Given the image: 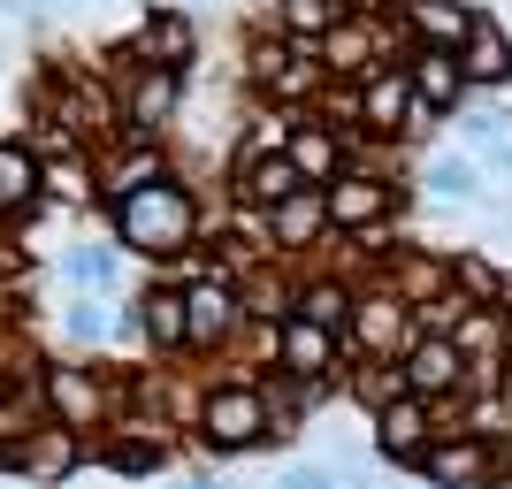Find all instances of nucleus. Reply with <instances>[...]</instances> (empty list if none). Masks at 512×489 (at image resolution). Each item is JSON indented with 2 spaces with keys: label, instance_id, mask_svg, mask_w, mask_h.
I'll return each mask as SVG.
<instances>
[{
  "label": "nucleus",
  "instance_id": "nucleus-17",
  "mask_svg": "<svg viewBox=\"0 0 512 489\" xmlns=\"http://www.w3.org/2000/svg\"><path fill=\"white\" fill-rule=\"evenodd\" d=\"M390 16L406 31V46H467L474 16H482V0H390Z\"/></svg>",
  "mask_w": 512,
  "mask_h": 489
},
{
  "label": "nucleus",
  "instance_id": "nucleus-5",
  "mask_svg": "<svg viewBox=\"0 0 512 489\" xmlns=\"http://www.w3.org/2000/svg\"><path fill=\"white\" fill-rule=\"evenodd\" d=\"M329 199V237H360V230H398L413 214V184L383 161H352L337 184H321Z\"/></svg>",
  "mask_w": 512,
  "mask_h": 489
},
{
  "label": "nucleus",
  "instance_id": "nucleus-24",
  "mask_svg": "<svg viewBox=\"0 0 512 489\" xmlns=\"http://www.w3.org/2000/svg\"><path fill=\"white\" fill-rule=\"evenodd\" d=\"M344 398L360 413H383L390 398H406V375H398V360H344Z\"/></svg>",
  "mask_w": 512,
  "mask_h": 489
},
{
  "label": "nucleus",
  "instance_id": "nucleus-9",
  "mask_svg": "<svg viewBox=\"0 0 512 489\" xmlns=\"http://www.w3.org/2000/svg\"><path fill=\"white\" fill-rule=\"evenodd\" d=\"M123 337L146 344V360H153V367L192 360V329H184V276H161V268H153L146 291L123 306Z\"/></svg>",
  "mask_w": 512,
  "mask_h": 489
},
{
  "label": "nucleus",
  "instance_id": "nucleus-12",
  "mask_svg": "<svg viewBox=\"0 0 512 489\" xmlns=\"http://www.w3.org/2000/svg\"><path fill=\"white\" fill-rule=\"evenodd\" d=\"M46 153L31 146V130H8L0 138V222L23 230V222H39L46 214Z\"/></svg>",
  "mask_w": 512,
  "mask_h": 489
},
{
  "label": "nucleus",
  "instance_id": "nucleus-2",
  "mask_svg": "<svg viewBox=\"0 0 512 489\" xmlns=\"http://www.w3.org/2000/svg\"><path fill=\"white\" fill-rule=\"evenodd\" d=\"M237 375H207L199 383V405H192V444L207 451L214 467L222 459H253V451H276V413H268V367L253 360H230Z\"/></svg>",
  "mask_w": 512,
  "mask_h": 489
},
{
  "label": "nucleus",
  "instance_id": "nucleus-18",
  "mask_svg": "<svg viewBox=\"0 0 512 489\" xmlns=\"http://www.w3.org/2000/svg\"><path fill=\"white\" fill-rule=\"evenodd\" d=\"M459 62H467V85L474 92H512V31H505V16H474V31H467V46H459Z\"/></svg>",
  "mask_w": 512,
  "mask_h": 489
},
{
  "label": "nucleus",
  "instance_id": "nucleus-6",
  "mask_svg": "<svg viewBox=\"0 0 512 489\" xmlns=\"http://www.w3.org/2000/svg\"><path fill=\"white\" fill-rule=\"evenodd\" d=\"M107 85H115V115H123V130H115V146H161L176 123V107H184V69L169 62H115L107 69Z\"/></svg>",
  "mask_w": 512,
  "mask_h": 489
},
{
  "label": "nucleus",
  "instance_id": "nucleus-11",
  "mask_svg": "<svg viewBox=\"0 0 512 489\" xmlns=\"http://www.w3.org/2000/svg\"><path fill=\"white\" fill-rule=\"evenodd\" d=\"M413 138V77L406 62H383L360 77V146H398Z\"/></svg>",
  "mask_w": 512,
  "mask_h": 489
},
{
  "label": "nucleus",
  "instance_id": "nucleus-32",
  "mask_svg": "<svg viewBox=\"0 0 512 489\" xmlns=\"http://www.w3.org/2000/svg\"><path fill=\"white\" fill-rule=\"evenodd\" d=\"M176 489H230V482H222V474L207 467V474H192V482H176Z\"/></svg>",
  "mask_w": 512,
  "mask_h": 489
},
{
  "label": "nucleus",
  "instance_id": "nucleus-28",
  "mask_svg": "<svg viewBox=\"0 0 512 489\" xmlns=\"http://www.w3.org/2000/svg\"><path fill=\"white\" fill-rule=\"evenodd\" d=\"M451 276H459V298H467V306H497V276H505V268H497L490 253L451 245Z\"/></svg>",
  "mask_w": 512,
  "mask_h": 489
},
{
  "label": "nucleus",
  "instance_id": "nucleus-13",
  "mask_svg": "<svg viewBox=\"0 0 512 489\" xmlns=\"http://www.w3.org/2000/svg\"><path fill=\"white\" fill-rule=\"evenodd\" d=\"M260 245H268V260H314L321 245H329V199L306 184V192H291L283 207L260 214Z\"/></svg>",
  "mask_w": 512,
  "mask_h": 489
},
{
  "label": "nucleus",
  "instance_id": "nucleus-23",
  "mask_svg": "<svg viewBox=\"0 0 512 489\" xmlns=\"http://www.w3.org/2000/svg\"><path fill=\"white\" fill-rule=\"evenodd\" d=\"M344 16H352V0H268V31H283L299 46H321Z\"/></svg>",
  "mask_w": 512,
  "mask_h": 489
},
{
  "label": "nucleus",
  "instance_id": "nucleus-14",
  "mask_svg": "<svg viewBox=\"0 0 512 489\" xmlns=\"http://www.w3.org/2000/svg\"><path fill=\"white\" fill-rule=\"evenodd\" d=\"M169 459H176V436L146 421H115L107 436H92V467H115L123 482H153V474H169Z\"/></svg>",
  "mask_w": 512,
  "mask_h": 489
},
{
  "label": "nucleus",
  "instance_id": "nucleus-25",
  "mask_svg": "<svg viewBox=\"0 0 512 489\" xmlns=\"http://www.w3.org/2000/svg\"><path fill=\"white\" fill-rule=\"evenodd\" d=\"M451 344L467 352V367H474V360H505L512 321L497 314V306H467V314H459V329H451Z\"/></svg>",
  "mask_w": 512,
  "mask_h": 489
},
{
  "label": "nucleus",
  "instance_id": "nucleus-34",
  "mask_svg": "<svg viewBox=\"0 0 512 489\" xmlns=\"http://www.w3.org/2000/svg\"><path fill=\"white\" fill-rule=\"evenodd\" d=\"M8 237H16V230H8V222H0V245H8Z\"/></svg>",
  "mask_w": 512,
  "mask_h": 489
},
{
  "label": "nucleus",
  "instance_id": "nucleus-19",
  "mask_svg": "<svg viewBox=\"0 0 512 489\" xmlns=\"http://www.w3.org/2000/svg\"><path fill=\"white\" fill-rule=\"evenodd\" d=\"M283 153L299 161V176H306V184H314V192H321V184H337V176L352 169V138H337V130L321 123L314 107H306V115H299V130H291V146H283Z\"/></svg>",
  "mask_w": 512,
  "mask_h": 489
},
{
  "label": "nucleus",
  "instance_id": "nucleus-31",
  "mask_svg": "<svg viewBox=\"0 0 512 489\" xmlns=\"http://www.w3.org/2000/svg\"><path fill=\"white\" fill-rule=\"evenodd\" d=\"M497 314L512 321V268H505V276H497Z\"/></svg>",
  "mask_w": 512,
  "mask_h": 489
},
{
  "label": "nucleus",
  "instance_id": "nucleus-21",
  "mask_svg": "<svg viewBox=\"0 0 512 489\" xmlns=\"http://www.w3.org/2000/svg\"><path fill=\"white\" fill-rule=\"evenodd\" d=\"M138 54L146 62H169V69H192L199 62V23L184 8H146L138 16Z\"/></svg>",
  "mask_w": 512,
  "mask_h": 489
},
{
  "label": "nucleus",
  "instance_id": "nucleus-29",
  "mask_svg": "<svg viewBox=\"0 0 512 489\" xmlns=\"http://www.w3.org/2000/svg\"><path fill=\"white\" fill-rule=\"evenodd\" d=\"M69 337H77V344H100L107 337V306H100V298L77 291V306H69Z\"/></svg>",
  "mask_w": 512,
  "mask_h": 489
},
{
  "label": "nucleus",
  "instance_id": "nucleus-16",
  "mask_svg": "<svg viewBox=\"0 0 512 489\" xmlns=\"http://www.w3.org/2000/svg\"><path fill=\"white\" fill-rule=\"evenodd\" d=\"M291 192H306V176H299V161L291 153H260V161H230V207L237 214H268V207H283Z\"/></svg>",
  "mask_w": 512,
  "mask_h": 489
},
{
  "label": "nucleus",
  "instance_id": "nucleus-20",
  "mask_svg": "<svg viewBox=\"0 0 512 489\" xmlns=\"http://www.w3.org/2000/svg\"><path fill=\"white\" fill-rule=\"evenodd\" d=\"M352 291H360V283L344 276V268H329V260H321V268H306V276H299V291H291V314L344 337V321H352Z\"/></svg>",
  "mask_w": 512,
  "mask_h": 489
},
{
  "label": "nucleus",
  "instance_id": "nucleus-15",
  "mask_svg": "<svg viewBox=\"0 0 512 489\" xmlns=\"http://www.w3.org/2000/svg\"><path fill=\"white\" fill-rule=\"evenodd\" d=\"M383 283L406 298L413 314H421V306H436V298H451V291H459V276H451V245H390Z\"/></svg>",
  "mask_w": 512,
  "mask_h": 489
},
{
  "label": "nucleus",
  "instance_id": "nucleus-8",
  "mask_svg": "<svg viewBox=\"0 0 512 489\" xmlns=\"http://www.w3.org/2000/svg\"><path fill=\"white\" fill-rule=\"evenodd\" d=\"M85 467H92V436H77V428H62V421H39V428H23V436L0 444V474H16V482H31V489H62Z\"/></svg>",
  "mask_w": 512,
  "mask_h": 489
},
{
  "label": "nucleus",
  "instance_id": "nucleus-26",
  "mask_svg": "<svg viewBox=\"0 0 512 489\" xmlns=\"http://www.w3.org/2000/svg\"><path fill=\"white\" fill-rule=\"evenodd\" d=\"M115 268H123V245H92V237H85V245H69V253H62V276L77 283L85 298L115 291Z\"/></svg>",
  "mask_w": 512,
  "mask_h": 489
},
{
  "label": "nucleus",
  "instance_id": "nucleus-30",
  "mask_svg": "<svg viewBox=\"0 0 512 489\" xmlns=\"http://www.w3.org/2000/svg\"><path fill=\"white\" fill-rule=\"evenodd\" d=\"M276 489H344V474H329V467H283Z\"/></svg>",
  "mask_w": 512,
  "mask_h": 489
},
{
  "label": "nucleus",
  "instance_id": "nucleus-22",
  "mask_svg": "<svg viewBox=\"0 0 512 489\" xmlns=\"http://www.w3.org/2000/svg\"><path fill=\"white\" fill-rule=\"evenodd\" d=\"M237 291H245V321H253V329H283V321H291V291H299V276H291L283 260H253V268L237 276Z\"/></svg>",
  "mask_w": 512,
  "mask_h": 489
},
{
  "label": "nucleus",
  "instance_id": "nucleus-10",
  "mask_svg": "<svg viewBox=\"0 0 512 489\" xmlns=\"http://www.w3.org/2000/svg\"><path fill=\"white\" fill-rule=\"evenodd\" d=\"M367 428H375V459L398 467V474H413V467H421V451L444 436V413L406 390V398H390L383 413H367Z\"/></svg>",
  "mask_w": 512,
  "mask_h": 489
},
{
  "label": "nucleus",
  "instance_id": "nucleus-3",
  "mask_svg": "<svg viewBox=\"0 0 512 489\" xmlns=\"http://www.w3.org/2000/svg\"><path fill=\"white\" fill-rule=\"evenodd\" d=\"M184 329H192V360H237L253 321H245V291H237L230 268H184Z\"/></svg>",
  "mask_w": 512,
  "mask_h": 489
},
{
  "label": "nucleus",
  "instance_id": "nucleus-7",
  "mask_svg": "<svg viewBox=\"0 0 512 489\" xmlns=\"http://www.w3.org/2000/svg\"><path fill=\"white\" fill-rule=\"evenodd\" d=\"M421 337V314L390 291L383 276H367L352 291V321H344V352L352 360H406V344Z\"/></svg>",
  "mask_w": 512,
  "mask_h": 489
},
{
  "label": "nucleus",
  "instance_id": "nucleus-27",
  "mask_svg": "<svg viewBox=\"0 0 512 489\" xmlns=\"http://www.w3.org/2000/svg\"><path fill=\"white\" fill-rule=\"evenodd\" d=\"M413 184H421V192H436V199H459V207H467V199H482V161H474V153H436V161H428Z\"/></svg>",
  "mask_w": 512,
  "mask_h": 489
},
{
  "label": "nucleus",
  "instance_id": "nucleus-4",
  "mask_svg": "<svg viewBox=\"0 0 512 489\" xmlns=\"http://www.w3.org/2000/svg\"><path fill=\"white\" fill-rule=\"evenodd\" d=\"M39 398H46V421L77 428V436H107L115 413H123V375L107 360H46Z\"/></svg>",
  "mask_w": 512,
  "mask_h": 489
},
{
  "label": "nucleus",
  "instance_id": "nucleus-33",
  "mask_svg": "<svg viewBox=\"0 0 512 489\" xmlns=\"http://www.w3.org/2000/svg\"><path fill=\"white\" fill-rule=\"evenodd\" d=\"M8 8H54V0H8Z\"/></svg>",
  "mask_w": 512,
  "mask_h": 489
},
{
  "label": "nucleus",
  "instance_id": "nucleus-1",
  "mask_svg": "<svg viewBox=\"0 0 512 489\" xmlns=\"http://www.w3.org/2000/svg\"><path fill=\"white\" fill-rule=\"evenodd\" d=\"M107 237L123 245L130 260H146V268H192L207 253V207H199V184L184 169H169L161 184H138V192L107 199Z\"/></svg>",
  "mask_w": 512,
  "mask_h": 489
}]
</instances>
